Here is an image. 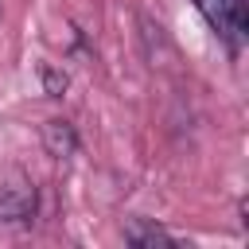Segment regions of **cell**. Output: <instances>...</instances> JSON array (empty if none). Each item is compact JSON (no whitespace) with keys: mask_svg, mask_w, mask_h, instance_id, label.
<instances>
[{"mask_svg":"<svg viewBox=\"0 0 249 249\" xmlns=\"http://www.w3.org/2000/svg\"><path fill=\"white\" fill-rule=\"evenodd\" d=\"M195 8L202 12V19L214 27V35H218L230 51H241L245 27H249L245 0H195Z\"/></svg>","mask_w":249,"mask_h":249,"instance_id":"obj_1","label":"cell"},{"mask_svg":"<svg viewBox=\"0 0 249 249\" xmlns=\"http://www.w3.org/2000/svg\"><path fill=\"white\" fill-rule=\"evenodd\" d=\"M35 206H39V191L31 179H8L0 183V226H19V222H31L35 218Z\"/></svg>","mask_w":249,"mask_h":249,"instance_id":"obj_2","label":"cell"},{"mask_svg":"<svg viewBox=\"0 0 249 249\" xmlns=\"http://www.w3.org/2000/svg\"><path fill=\"white\" fill-rule=\"evenodd\" d=\"M43 148H47L51 160L74 156V152H78V132H74V124L62 121V117H51V121L43 124Z\"/></svg>","mask_w":249,"mask_h":249,"instance_id":"obj_3","label":"cell"},{"mask_svg":"<svg viewBox=\"0 0 249 249\" xmlns=\"http://www.w3.org/2000/svg\"><path fill=\"white\" fill-rule=\"evenodd\" d=\"M124 241L136 245V249H152V245H171L175 237H171L163 226L148 222V218H128V222H124Z\"/></svg>","mask_w":249,"mask_h":249,"instance_id":"obj_4","label":"cell"},{"mask_svg":"<svg viewBox=\"0 0 249 249\" xmlns=\"http://www.w3.org/2000/svg\"><path fill=\"white\" fill-rule=\"evenodd\" d=\"M66 86H70V78H66V70H54V66H43V89H47V97H62V93H66Z\"/></svg>","mask_w":249,"mask_h":249,"instance_id":"obj_5","label":"cell"}]
</instances>
